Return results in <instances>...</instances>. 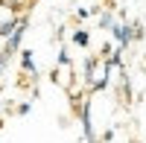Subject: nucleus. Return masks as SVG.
<instances>
[{
    "label": "nucleus",
    "mask_w": 146,
    "mask_h": 143,
    "mask_svg": "<svg viewBox=\"0 0 146 143\" xmlns=\"http://www.w3.org/2000/svg\"><path fill=\"white\" fill-rule=\"evenodd\" d=\"M29 108H32V102H21V105H18V114H21V117L29 114Z\"/></svg>",
    "instance_id": "nucleus-9"
},
{
    "label": "nucleus",
    "mask_w": 146,
    "mask_h": 143,
    "mask_svg": "<svg viewBox=\"0 0 146 143\" xmlns=\"http://www.w3.org/2000/svg\"><path fill=\"white\" fill-rule=\"evenodd\" d=\"M108 73H111V62H108L105 56H96L91 67H88V73H85V88H88L91 93H100L108 88Z\"/></svg>",
    "instance_id": "nucleus-1"
},
{
    "label": "nucleus",
    "mask_w": 146,
    "mask_h": 143,
    "mask_svg": "<svg viewBox=\"0 0 146 143\" xmlns=\"http://www.w3.org/2000/svg\"><path fill=\"white\" fill-rule=\"evenodd\" d=\"M111 26H114L111 12H102V15H100V29H111Z\"/></svg>",
    "instance_id": "nucleus-8"
},
{
    "label": "nucleus",
    "mask_w": 146,
    "mask_h": 143,
    "mask_svg": "<svg viewBox=\"0 0 146 143\" xmlns=\"http://www.w3.org/2000/svg\"><path fill=\"white\" fill-rule=\"evenodd\" d=\"M131 26H135V38H143V26L140 23H131Z\"/></svg>",
    "instance_id": "nucleus-11"
},
{
    "label": "nucleus",
    "mask_w": 146,
    "mask_h": 143,
    "mask_svg": "<svg viewBox=\"0 0 146 143\" xmlns=\"http://www.w3.org/2000/svg\"><path fill=\"white\" fill-rule=\"evenodd\" d=\"M82 132H85V140H96L94 123H91V99L82 102Z\"/></svg>",
    "instance_id": "nucleus-5"
},
{
    "label": "nucleus",
    "mask_w": 146,
    "mask_h": 143,
    "mask_svg": "<svg viewBox=\"0 0 146 143\" xmlns=\"http://www.w3.org/2000/svg\"><path fill=\"white\" fill-rule=\"evenodd\" d=\"M73 44H76V47H88V44H91L88 29H73Z\"/></svg>",
    "instance_id": "nucleus-7"
},
{
    "label": "nucleus",
    "mask_w": 146,
    "mask_h": 143,
    "mask_svg": "<svg viewBox=\"0 0 146 143\" xmlns=\"http://www.w3.org/2000/svg\"><path fill=\"white\" fill-rule=\"evenodd\" d=\"M111 35H114V41H117L120 47H129L131 38H135V26L120 21V23H114V26H111Z\"/></svg>",
    "instance_id": "nucleus-4"
},
{
    "label": "nucleus",
    "mask_w": 146,
    "mask_h": 143,
    "mask_svg": "<svg viewBox=\"0 0 146 143\" xmlns=\"http://www.w3.org/2000/svg\"><path fill=\"white\" fill-rule=\"evenodd\" d=\"M88 15H91V9H76V18H79V21H85Z\"/></svg>",
    "instance_id": "nucleus-10"
},
{
    "label": "nucleus",
    "mask_w": 146,
    "mask_h": 143,
    "mask_svg": "<svg viewBox=\"0 0 146 143\" xmlns=\"http://www.w3.org/2000/svg\"><path fill=\"white\" fill-rule=\"evenodd\" d=\"M21 67H23V73H32V76H38V67H35L32 50H21Z\"/></svg>",
    "instance_id": "nucleus-6"
},
{
    "label": "nucleus",
    "mask_w": 146,
    "mask_h": 143,
    "mask_svg": "<svg viewBox=\"0 0 146 143\" xmlns=\"http://www.w3.org/2000/svg\"><path fill=\"white\" fill-rule=\"evenodd\" d=\"M18 3L15 0H0V38H9L18 23Z\"/></svg>",
    "instance_id": "nucleus-2"
},
{
    "label": "nucleus",
    "mask_w": 146,
    "mask_h": 143,
    "mask_svg": "<svg viewBox=\"0 0 146 143\" xmlns=\"http://www.w3.org/2000/svg\"><path fill=\"white\" fill-rule=\"evenodd\" d=\"M27 23H29L27 18H21V21L15 23V29H12V35L6 38V47H3L6 53H12V56L21 53V41H23V32H27Z\"/></svg>",
    "instance_id": "nucleus-3"
}]
</instances>
